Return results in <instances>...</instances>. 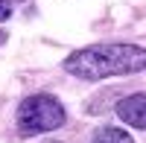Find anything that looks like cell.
<instances>
[{
	"instance_id": "1",
	"label": "cell",
	"mask_w": 146,
	"mask_h": 143,
	"mask_svg": "<svg viewBox=\"0 0 146 143\" xmlns=\"http://www.w3.org/2000/svg\"><path fill=\"white\" fill-rule=\"evenodd\" d=\"M64 70L70 76H79L85 82L108 79V76H123L146 70V50L137 44H91L82 50L70 53L64 58Z\"/></svg>"
},
{
	"instance_id": "2",
	"label": "cell",
	"mask_w": 146,
	"mask_h": 143,
	"mask_svg": "<svg viewBox=\"0 0 146 143\" xmlns=\"http://www.w3.org/2000/svg\"><path fill=\"white\" fill-rule=\"evenodd\" d=\"M58 126H64V108L50 93H35L18 105V128L23 134L56 132Z\"/></svg>"
},
{
	"instance_id": "3",
	"label": "cell",
	"mask_w": 146,
	"mask_h": 143,
	"mask_svg": "<svg viewBox=\"0 0 146 143\" xmlns=\"http://www.w3.org/2000/svg\"><path fill=\"white\" fill-rule=\"evenodd\" d=\"M117 117L131 128H146V93H131V97L120 99Z\"/></svg>"
},
{
	"instance_id": "4",
	"label": "cell",
	"mask_w": 146,
	"mask_h": 143,
	"mask_svg": "<svg viewBox=\"0 0 146 143\" xmlns=\"http://www.w3.org/2000/svg\"><path fill=\"white\" fill-rule=\"evenodd\" d=\"M94 143H135L131 134H126L123 128H100V132L94 134Z\"/></svg>"
},
{
	"instance_id": "5",
	"label": "cell",
	"mask_w": 146,
	"mask_h": 143,
	"mask_svg": "<svg viewBox=\"0 0 146 143\" xmlns=\"http://www.w3.org/2000/svg\"><path fill=\"white\" fill-rule=\"evenodd\" d=\"M9 18H12V6L6 0H0V21H9Z\"/></svg>"
},
{
	"instance_id": "6",
	"label": "cell",
	"mask_w": 146,
	"mask_h": 143,
	"mask_svg": "<svg viewBox=\"0 0 146 143\" xmlns=\"http://www.w3.org/2000/svg\"><path fill=\"white\" fill-rule=\"evenodd\" d=\"M3 41H6V32H0V44H3Z\"/></svg>"
},
{
	"instance_id": "7",
	"label": "cell",
	"mask_w": 146,
	"mask_h": 143,
	"mask_svg": "<svg viewBox=\"0 0 146 143\" xmlns=\"http://www.w3.org/2000/svg\"><path fill=\"white\" fill-rule=\"evenodd\" d=\"M47 143H56V140H47Z\"/></svg>"
}]
</instances>
